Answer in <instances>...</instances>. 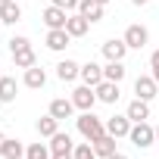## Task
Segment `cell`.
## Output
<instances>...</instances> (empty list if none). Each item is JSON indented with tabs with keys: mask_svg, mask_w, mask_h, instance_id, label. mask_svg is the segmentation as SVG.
Returning <instances> with one entry per match:
<instances>
[{
	"mask_svg": "<svg viewBox=\"0 0 159 159\" xmlns=\"http://www.w3.org/2000/svg\"><path fill=\"white\" fill-rule=\"evenodd\" d=\"M75 128H78V134H81L84 140H97V137H103L106 134V122L103 119H97L94 116V109H88V112H81V116H78L75 119Z\"/></svg>",
	"mask_w": 159,
	"mask_h": 159,
	"instance_id": "cell-1",
	"label": "cell"
},
{
	"mask_svg": "<svg viewBox=\"0 0 159 159\" xmlns=\"http://www.w3.org/2000/svg\"><path fill=\"white\" fill-rule=\"evenodd\" d=\"M128 140H131L134 147L147 150V147L156 140V128H153L150 122H134V125H131V131H128Z\"/></svg>",
	"mask_w": 159,
	"mask_h": 159,
	"instance_id": "cell-2",
	"label": "cell"
},
{
	"mask_svg": "<svg viewBox=\"0 0 159 159\" xmlns=\"http://www.w3.org/2000/svg\"><path fill=\"white\" fill-rule=\"evenodd\" d=\"M122 41L128 44V50H143L150 44V31H147V25H128Z\"/></svg>",
	"mask_w": 159,
	"mask_h": 159,
	"instance_id": "cell-3",
	"label": "cell"
},
{
	"mask_svg": "<svg viewBox=\"0 0 159 159\" xmlns=\"http://www.w3.org/2000/svg\"><path fill=\"white\" fill-rule=\"evenodd\" d=\"M72 103H75V109L88 112V109H94V103H97V91H94L91 84H78V88L72 91Z\"/></svg>",
	"mask_w": 159,
	"mask_h": 159,
	"instance_id": "cell-4",
	"label": "cell"
},
{
	"mask_svg": "<svg viewBox=\"0 0 159 159\" xmlns=\"http://www.w3.org/2000/svg\"><path fill=\"white\" fill-rule=\"evenodd\" d=\"M134 94L150 103V100L159 94V81H156L153 75H137V78H134Z\"/></svg>",
	"mask_w": 159,
	"mask_h": 159,
	"instance_id": "cell-5",
	"label": "cell"
},
{
	"mask_svg": "<svg viewBox=\"0 0 159 159\" xmlns=\"http://www.w3.org/2000/svg\"><path fill=\"white\" fill-rule=\"evenodd\" d=\"M69 41H72V34H69L66 28H47V38H44L47 50H53V53H62V50L69 47Z\"/></svg>",
	"mask_w": 159,
	"mask_h": 159,
	"instance_id": "cell-6",
	"label": "cell"
},
{
	"mask_svg": "<svg viewBox=\"0 0 159 159\" xmlns=\"http://www.w3.org/2000/svg\"><path fill=\"white\" fill-rule=\"evenodd\" d=\"M41 19H44V25L47 28H66V22H69V13L62 10V7H47L44 13H41Z\"/></svg>",
	"mask_w": 159,
	"mask_h": 159,
	"instance_id": "cell-7",
	"label": "cell"
},
{
	"mask_svg": "<svg viewBox=\"0 0 159 159\" xmlns=\"http://www.w3.org/2000/svg\"><path fill=\"white\" fill-rule=\"evenodd\" d=\"M125 53H128V44H125L122 38H109V41L103 44V56H106V62H122Z\"/></svg>",
	"mask_w": 159,
	"mask_h": 159,
	"instance_id": "cell-8",
	"label": "cell"
},
{
	"mask_svg": "<svg viewBox=\"0 0 159 159\" xmlns=\"http://www.w3.org/2000/svg\"><path fill=\"white\" fill-rule=\"evenodd\" d=\"M131 125H134V122H131L128 116H109V119H106V134H112L116 140H119V137H128Z\"/></svg>",
	"mask_w": 159,
	"mask_h": 159,
	"instance_id": "cell-9",
	"label": "cell"
},
{
	"mask_svg": "<svg viewBox=\"0 0 159 159\" xmlns=\"http://www.w3.org/2000/svg\"><path fill=\"white\" fill-rule=\"evenodd\" d=\"M78 78H81V84H91V88H97L100 81H103V66L100 62H84L81 66V75H78Z\"/></svg>",
	"mask_w": 159,
	"mask_h": 159,
	"instance_id": "cell-10",
	"label": "cell"
},
{
	"mask_svg": "<svg viewBox=\"0 0 159 159\" xmlns=\"http://www.w3.org/2000/svg\"><path fill=\"white\" fill-rule=\"evenodd\" d=\"M94 91H97V100H100V103H119V97H122L119 84H116V81H106V78H103Z\"/></svg>",
	"mask_w": 159,
	"mask_h": 159,
	"instance_id": "cell-11",
	"label": "cell"
},
{
	"mask_svg": "<svg viewBox=\"0 0 159 159\" xmlns=\"http://www.w3.org/2000/svg\"><path fill=\"white\" fill-rule=\"evenodd\" d=\"M22 84H25V88H31V91H41V88L47 84V72H44L41 66H31V69H25V75H22Z\"/></svg>",
	"mask_w": 159,
	"mask_h": 159,
	"instance_id": "cell-12",
	"label": "cell"
},
{
	"mask_svg": "<svg viewBox=\"0 0 159 159\" xmlns=\"http://www.w3.org/2000/svg\"><path fill=\"white\" fill-rule=\"evenodd\" d=\"M72 112H75V103H72V97L66 100V97H56V100H50V116L53 119H72Z\"/></svg>",
	"mask_w": 159,
	"mask_h": 159,
	"instance_id": "cell-13",
	"label": "cell"
},
{
	"mask_svg": "<svg viewBox=\"0 0 159 159\" xmlns=\"http://www.w3.org/2000/svg\"><path fill=\"white\" fill-rule=\"evenodd\" d=\"M125 116H128L131 122H147V119H150V103H147V100H140V97H134V100L128 103Z\"/></svg>",
	"mask_w": 159,
	"mask_h": 159,
	"instance_id": "cell-14",
	"label": "cell"
},
{
	"mask_svg": "<svg viewBox=\"0 0 159 159\" xmlns=\"http://www.w3.org/2000/svg\"><path fill=\"white\" fill-rule=\"evenodd\" d=\"M88 28H91V22L81 16V13H69V22H66V31L72 34V38H84L88 34Z\"/></svg>",
	"mask_w": 159,
	"mask_h": 159,
	"instance_id": "cell-15",
	"label": "cell"
},
{
	"mask_svg": "<svg viewBox=\"0 0 159 159\" xmlns=\"http://www.w3.org/2000/svg\"><path fill=\"white\" fill-rule=\"evenodd\" d=\"M78 75H81V66H78L75 59H59L56 62V78L59 81H75Z\"/></svg>",
	"mask_w": 159,
	"mask_h": 159,
	"instance_id": "cell-16",
	"label": "cell"
},
{
	"mask_svg": "<svg viewBox=\"0 0 159 159\" xmlns=\"http://www.w3.org/2000/svg\"><path fill=\"white\" fill-rule=\"evenodd\" d=\"M78 13L94 25V22L103 19V3H97V0H81V3H78Z\"/></svg>",
	"mask_w": 159,
	"mask_h": 159,
	"instance_id": "cell-17",
	"label": "cell"
},
{
	"mask_svg": "<svg viewBox=\"0 0 159 159\" xmlns=\"http://www.w3.org/2000/svg\"><path fill=\"white\" fill-rule=\"evenodd\" d=\"M0 19H3V25H16L22 19V7L16 3V0H10V3H0Z\"/></svg>",
	"mask_w": 159,
	"mask_h": 159,
	"instance_id": "cell-18",
	"label": "cell"
},
{
	"mask_svg": "<svg viewBox=\"0 0 159 159\" xmlns=\"http://www.w3.org/2000/svg\"><path fill=\"white\" fill-rule=\"evenodd\" d=\"M16 91H19L16 78H10V75H0V103H13V100H16Z\"/></svg>",
	"mask_w": 159,
	"mask_h": 159,
	"instance_id": "cell-19",
	"label": "cell"
},
{
	"mask_svg": "<svg viewBox=\"0 0 159 159\" xmlns=\"http://www.w3.org/2000/svg\"><path fill=\"white\" fill-rule=\"evenodd\" d=\"M72 150H75V143H72V137L66 131H56L50 137V153H72Z\"/></svg>",
	"mask_w": 159,
	"mask_h": 159,
	"instance_id": "cell-20",
	"label": "cell"
},
{
	"mask_svg": "<svg viewBox=\"0 0 159 159\" xmlns=\"http://www.w3.org/2000/svg\"><path fill=\"white\" fill-rule=\"evenodd\" d=\"M94 153H97V159H106V156H112V153H116V137H112V134H103V137H97V140H94Z\"/></svg>",
	"mask_w": 159,
	"mask_h": 159,
	"instance_id": "cell-21",
	"label": "cell"
},
{
	"mask_svg": "<svg viewBox=\"0 0 159 159\" xmlns=\"http://www.w3.org/2000/svg\"><path fill=\"white\" fill-rule=\"evenodd\" d=\"M13 62H16V69H31V66H38V56H34L31 47H22V50L13 53Z\"/></svg>",
	"mask_w": 159,
	"mask_h": 159,
	"instance_id": "cell-22",
	"label": "cell"
},
{
	"mask_svg": "<svg viewBox=\"0 0 159 159\" xmlns=\"http://www.w3.org/2000/svg\"><path fill=\"white\" fill-rule=\"evenodd\" d=\"M34 128H38V134H41V137H47V140H50V137L59 131V119H53V116L47 112L44 119H38V125H34Z\"/></svg>",
	"mask_w": 159,
	"mask_h": 159,
	"instance_id": "cell-23",
	"label": "cell"
},
{
	"mask_svg": "<svg viewBox=\"0 0 159 159\" xmlns=\"http://www.w3.org/2000/svg\"><path fill=\"white\" fill-rule=\"evenodd\" d=\"M103 78H106V81L122 84V81H125V62H106V66H103Z\"/></svg>",
	"mask_w": 159,
	"mask_h": 159,
	"instance_id": "cell-24",
	"label": "cell"
},
{
	"mask_svg": "<svg viewBox=\"0 0 159 159\" xmlns=\"http://www.w3.org/2000/svg\"><path fill=\"white\" fill-rule=\"evenodd\" d=\"M25 156V143L16 140V137H7V147H3V159H22Z\"/></svg>",
	"mask_w": 159,
	"mask_h": 159,
	"instance_id": "cell-25",
	"label": "cell"
},
{
	"mask_svg": "<svg viewBox=\"0 0 159 159\" xmlns=\"http://www.w3.org/2000/svg\"><path fill=\"white\" fill-rule=\"evenodd\" d=\"M25 159H50V147L47 143H28L25 147Z\"/></svg>",
	"mask_w": 159,
	"mask_h": 159,
	"instance_id": "cell-26",
	"label": "cell"
},
{
	"mask_svg": "<svg viewBox=\"0 0 159 159\" xmlns=\"http://www.w3.org/2000/svg\"><path fill=\"white\" fill-rule=\"evenodd\" d=\"M72 156H75V159H97V153H94V143H91V140H84V143H75Z\"/></svg>",
	"mask_w": 159,
	"mask_h": 159,
	"instance_id": "cell-27",
	"label": "cell"
},
{
	"mask_svg": "<svg viewBox=\"0 0 159 159\" xmlns=\"http://www.w3.org/2000/svg\"><path fill=\"white\" fill-rule=\"evenodd\" d=\"M22 47H31V41H28L25 34H16V38H10V53H16V50H22Z\"/></svg>",
	"mask_w": 159,
	"mask_h": 159,
	"instance_id": "cell-28",
	"label": "cell"
},
{
	"mask_svg": "<svg viewBox=\"0 0 159 159\" xmlns=\"http://www.w3.org/2000/svg\"><path fill=\"white\" fill-rule=\"evenodd\" d=\"M78 3L81 0H53V7H62L66 13H78Z\"/></svg>",
	"mask_w": 159,
	"mask_h": 159,
	"instance_id": "cell-29",
	"label": "cell"
},
{
	"mask_svg": "<svg viewBox=\"0 0 159 159\" xmlns=\"http://www.w3.org/2000/svg\"><path fill=\"white\" fill-rule=\"evenodd\" d=\"M150 75L159 81V50H153V53H150Z\"/></svg>",
	"mask_w": 159,
	"mask_h": 159,
	"instance_id": "cell-30",
	"label": "cell"
},
{
	"mask_svg": "<svg viewBox=\"0 0 159 159\" xmlns=\"http://www.w3.org/2000/svg\"><path fill=\"white\" fill-rule=\"evenodd\" d=\"M50 159H75L72 153H50Z\"/></svg>",
	"mask_w": 159,
	"mask_h": 159,
	"instance_id": "cell-31",
	"label": "cell"
},
{
	"mask_svg": "<svg viewBox=\"0 0 159 159\" xmlns=\"http://www.w3.org/2000/svg\"><path fill=\"white\" fill-rule=\"evenodd\" d=\"M3 147H7V134L0 131V156H3Z\"/></svg>",
	"mask_w": 159,
	"mask_h": 159,
	"instance_id": "cell-32",
	"label": "cell"
},
{
	"mask_svg": "<svg viewBox=\"0 0 159 159\" xmlns=\"http://www.w3.org/2000/svg\"><path fill=\"white\" fill-rule=\"evenodd\" d=\"M106 159H128L125 153H112V156H106Z\"/></svg>",
	"mask_w": 159,
	"mask_h": 159,
	"instance_id": "cell-33",
	"label": "cell"
},
{
	"mask_svg": "<svg viewBox=\"0 0 159 159\" xmlns=\"http://www.w3.org/2000/svg\"><path fill=\"white\" fill-rule=\"evenodd\" d=\"M131 3H134V7H147V3H150V0H131Z\"/></svg>",
	"mask_w": 159,
	"mask_h": 159,
	"instance_id": "cell-34",
	"label": "cell"
},
{
	"mask_svg": "<svg viewBox=\"0 0 159 159\" xmlns=\"http://www.w3.org/2000/svg\"><path fill=\"white\" fill-rule=\"evenodd\" d=\"M97 3H103V7H106V3H109V0H97Z\"/></svg>",
	"mask_w": 159,
	"mask_h": 159,
	"instance_id": "cell-35",
	"label": "cell"
},
{
	"mask_svg": "<svg viewBox=\"0 0 159 159\" xmlns=\"http://www.w3.org/2000/svg\"><path fill=\"white\" fill-rule=\"evenodd\" d=\"M156 140H159V128H156Z\"/></svg>",
	"mask_w": 159,
	"mask_h": 159,
	"instance_id": "cell-36",
	"label": "cell"
},
{
	"mask_svg": "<svg viewBox=\"0 0 159 159\" xmlns=\"http://www.w3.org/2000/svg\"><path fill=\"white\" fill-rule=\"evenodd\" d=\"M0 3H10V0H0Z\"/></svg>",
	"mask_w": 159,
	"mask_h": 159,
	"instance_id": "cell-37",
	"label": "cell"
},
{
	"mask_svg": "<svg viewBox=\"0 0 159 159\" xmlns=\"http://www.w3.org/2000/svg\"><path fill=\"white\" fill-rule=\"evenodd\" d=\"M0 28H3V19H0Z\"/></svg>",
	"mask_w": 159,
	"mask_h": 159,
	"instance_id": "cell-38",
	"label": "cell"
}]
</instances>
